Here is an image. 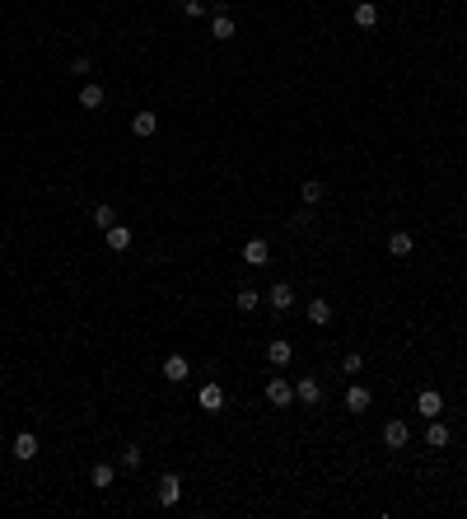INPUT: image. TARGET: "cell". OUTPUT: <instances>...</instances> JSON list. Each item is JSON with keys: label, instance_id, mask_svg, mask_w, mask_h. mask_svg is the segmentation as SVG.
I'll use <instances>...</instances> for the list:
<instances>
[{"label": "cell", "instance_id": "7a4b0ae2", "mask_svg": "<svg viewBox=\"0 0 467 519\" xmlns=\"http://www.w3.org/2000/svg\"><path fill=\"white\" fill-rule=\"evenodd\" d=\"M103 103H108V89H103L99 80H84V84H79V108H84V113H99Z\"/></svg>", "mask_w": 467, "mask_h": 519}, {"label": "cell", "instance_id": "d4e9b609", "mask_svg": "<svg viewBox=\"0 0 467 519\" xmlns=\"http://www.w3.org/2000/svg\"><path fill=\"white\" fill-rule=\"evenodd\" d=\"M365 370V356L360 351H346V361H341V374H360Z\"/></svg>", "mask_w": 467, "mask_h": 519}, {"label": "cell", "instance_id": "e0dca14e", "mask_svg": "<svg viewBox=\"0 0 467 519\" xmlns=\"http://www.w3.org/2000/svg\"><path fill=\"white\" fill-rule=\"evenodd\" d=\"M211 38H215V43H229V38H234V14L229 10L211 19Z\"/></svg>", "mask_w": 467, "mask_h": 519}, {"label": "cell", "instance_id": "ffe728a7", "mask_svg": "<svg viewBox=\"0 0 467 519\" xmlns=\"http://www.w3.org/2000/svg\"><path fill=\"white\" fill-rule=\"evenodd\" d=\"M257 305H262V295H257V290H253V285H243V290L234 295V309H238V314H253V309H257Z\"/></svg>", "mask_w": 467, "mask_h": 519}, {"label": "cell", "instance_id": "83f0119b", "mask_svg": "<svg viewBox=\"0 0 467 519\" xmlns=\"http://www.w3.org/2000/svg\"><path fill=\"white\" fill-rule=\"evenodd\" d=\"M290 229H300V234H304V229H313V215H309V206H304V211L295 215V220H290Z\"/></svg>", "mask_w": 467, "mask_h": 519}, {"label": "cell", "instance_id": "603a6c76", "mask_svg": "<svg viewBox=\"0 0 467 519\" xmlns=\"http://www.w3.org/2000/svg\"><path fill=\"white\" fill-rule=\"evenodd\" d=\"M356 23H360V28H374V23H378V5H374V0H360V5H356Z\"/></svg>", "mask_w": 467, "mask_h": 519}, {"label": "cell", "instance_id": "ba28073f", "mask_svg": "<svg viewBox=\"0 0 467 519\" xmlns=\"http://www.w3.org/2000/svg\"><path fill=\"white\" fill-rule=\"evenodd\" d=\"M262 305H271V309H276V314H285V309L295 305V290H290V281H276V285H271L267 295H262Z\"/></svg>", "mask_w": 467, "mask_h": 519}, {"label": "cell", "instance_id": "5b68a950", "mask_svg": "<svg viewBox=\"0 0 467 519\" xmlns=\"http://www.w3.org/2000/svg\"><path fill=\"white\" fill-rule=\"evenodd\" d=\"M290 361H295V346H290L285 337H271L267 342V365H271V370H285Z\"/></svg>", "mask_w": 467, "mask_h": 519}, {"label": "cell", "instance_id": "6da1fadb", "mask_svg": "<svg viewBox=\"0 0 467 519\" xmlns=\"http://www.w3.org/2000/svg\"><path fill=\"white\" fill-rule=\"evenodd\" d=\"M262 393H267L271 407H290V403H295V384H290V379H280V374H271Z\"/></svg>", "mask_w": 467, "mask_h": 519}, {"label": "cell", "instance_id": "52a82bcc", "mask_svg": "<svg viewBox=\"0 0 467 519\" xmlns=\"http://www.w3.org/2000/svg\"><path fill=\"white\" fill-rule=\"evenodd\" d=\"M10 454L19 463H33L38 459V435H33V430H19V435H14V444H10Z\"/></svg>", "mask_w": 467, "mask_h": 519}, {"label": "cell", "instance_id": "8fae6325", "mask_svg": "<svg viewBox=\"0 0 467 519\" xmlns=\"http://www.w3.org/2000/svg\"><path fill=\"white\" fill-rule=\"evenodd\" d=\"M197 403H201V412H220V407H224V388L215 384V379H211V384H201L197 388Z\"/></svg>", "mask_w": 467, "mask_h": 519}, {"label": "cell", "instance_id": "277c9868", "mask_svg": "<svg viewBox=\"0 0 467 519\" xmlns=\"http://www.w3.org/2000/svg\"><path fill=\"white\" fill-rule=\"evenodd\" d=\"M416 412H421L425 421H434L444 412V393H439V388H421V393H416Z\"/></svg>", "mask_w": 467, "mask_h": 519}, {"label": "cell", "instance_id": "2e32d148", "mask_svg": "<svg viewBox=\"0 0 467 519\" xmlns=\"http://www.w3.org/2000/svg\"><path fill=\"white\" fill-rule=\"evenodd\" d=\"M444 444H449V426L434 417L430 426H425V449H444Z\"/></svg>", "mask_w": 467, "mask_h": 519}, {"label": "cell", "instance_id": "9a60e30c", "mask_svg": "<svg viewBox=\"0 0 467 519\" xmlns=\"http://www.w3.org/2000/svg\"><path fill=\"white\" fill-rule=\"evenodd\" d=\"M112 482H117V468H112V463H94V468H89V486H99V491H108Z\"/></svg>", "mask_w": 467, "mask_h": 519}, {"label": "cell", "instance_id": "ac0fdd59", "mask_svg": "<svg viewBox=\"0 0 467 519\" xmlns=\"http://www.w3.org/2000/svg\"><path fill=\"white\" fill-rule=\"evenodd\" d=\"M412 248H416V239L407 234V229H397V234H388V253H392V258H407V253H412Z\"/></svg>", "mask_w": 467, "mask_h": 519}, {"label": "cell", "instance_id": "4316f807", "mask_svg": "<svg viewBox=\"0 0 467 519\" xmlns=\"http://www.w3.org/2000/svg\"><path fill=\"white\" fill-rule=\"evenodd\" d=\"M211 10V5H206V0H182V14H187V19H201V14Z\"/></svg>", "mask_w": 467, "mask_h": 519}, {"label": "cell", "instance_id": "9c48e42d", "mask_svg": "<svg viewBox=\"0 0 467 519\" xmlns=\"http://www.w3.org/2000/svg\"><path fill=\"white\" fill-rule=\"evenodd\" d=\"M243 262H248V267H267V262H271V244H267V239H248V244H243Z\"/></svg>", "mask_w": 467, "mask_h": 519}, {"label": "cell", "instance_id": "3957f363", "mask_svg": "<svg viewBox=\"0 0 467 519\" xmlns=\"http://www.w3.org/2000/svg\"><path fill=\"white\" fill-rule=\"evenodd\" d=\"M407 440H412V426H407L402 417L383 421V444H388V449H407Z\"/></svg>", "mask_w": 467, "mask_h": 519}, {"label": "cell", "instance_id": "f1b7e54d", "mask_svg": "<svg viewBox=\"0 0 467 519\" xmlns=\"http://www.w3.org/2000/svg\"><path fill=\"white\" fill-rule=\"evenodd\" d=\"M70 70H75V75H89L94 66H89V57H75V61H70Z\"/></svg>", "mask_w": 467, "mask_h": 519}, {"label": "cell", "instance_id": "484cf974", "mask_svg": "<svg viewBox=\"0 0 467 519\" xmlns=\"http://www.w3.org/2000/svg\"><path fill=\"white\" fill-rule=\"evenodd\" d=\"M122 463H126V468H141V463H145V449H141V444H126V449H122Z\"/></svg>", "mask_w": 467, "mask_h": 519}, {"label": "cell", "instance_id": "7402d4cb", "mask_svg": "<svg viewBox=\"0 0 467 519\" xmlns=\"http://www.w3.org/2000/svg\"><path fill=\"white\" fill-rule=\"evenodd\" d=\"M323 192H327L323 182H318V178H309V182H304V187H300V202H304V206H309V211H313V206L323 202Z\"/></svg>", "mask_w": 467, "mask_h": 519}, {"label": "cell", "instance_id": "30bf717a", "mask_svg": "<svg viewBox=\"0 0 467 519\" xmlns=\"http://www.w3.org/2000/svg\"><path fill=\"white\" fill-rule=\"evenodd\" d=\"M295 398H300L304 407H318V403H323V384H318L313 374H304L300 384H295Z\"/></svg>", "mask_w": 467, "mask_h": 519}, {"label": "cell", "instance_id": "7c38bea8", "mask_svg": "<svg viewBox=\"0 0 467 519\" xmlns=\"http://www.w3.org/2000/svg\"><path fill=\"white\" fill-rule=\"evenodd\" d=\"M369 403H374V393H369L365 384H351V388H346V412H356V417H360V412H369Z\"/></svg>", "mask_w": 467, "mask_h": 519}, {"label": "cell", "instance_id": "8992f818", "mask_svg": "<svg viewBox=\"0 0 467 519\" xmlns=\"http://www.w3.org/2000/svg\"><path fill=\"white\" fill-rule=\"evenodd\" d=\"M178 501H182V477L178 473H164V477H159V506H178Z\"/></svg>", "mask_w": 467, "mask_h": 519}, {"label": "cell", "instance_id": "44dd1931", "mask_svg": "<svg viewBox=\"0 0 467 519\" xmlns=\"http://www.w3.org/2000/svg\"><path fill=\"white\" fill-rule=\"evenodd\" d=\"M131 131L136 136H155L159 131V113H136L131 117Z\"/></svg>", "mask_w": 467, "mask_h": 519}, {"label": "cell", "instance_id": "5bb4252c", "mask_svg": "<svg viewBox=\"0 0 467 519\" xmlns=\"http://www.w3.org/2000/svg\"><path fill=\"white\" fill-rule=\"evenodd\" d=\"M103 234H108V248L112 253H126V248H131V225H122V220H117V225H112V229H103Z\"/></svg>", "mask_w": 467, "mask_h": 519}, {"label": "cell", "instance_id": "4fadbf2b", "mask_svg": "<svg viewBox=\"0 0 467 519\" xmlns=\"http://www.w3.org/2000/svg\"><path fill=\"white\" fill-rule=\"evenodd\" d=\"M187 374H192L187 356H178V351H173V356H168V361H164V379H168V384H182Z\"/></svg>", "mask_w": 467, "mask_h": 519}, {"label": "cell", "instance_id": "f546056e", "mask_svg": "<svg viewBox=\"0 0 467 519\" xmlns=\"http://www.w3.org/2000/svg\"><path fill=\"white\" fill-rule=\"evenodd\" d=\"M356 5H360V0H356Z\"/></svg>", "mask_w": 467, "mask_h": 519}, {"label": "cell", "instance_id": "cb8c5ba5", "mask_svg": "<svg viewBox=\"0 0 467 519\" xmlns=\"http://www.w3.org/2000/svg\"><path fill=\"white\" fill-rule=\"evenodd\" d=\"M94 225H99V229H112V225H117V211H112L108 202H103V206H94Z\"/></svg>", "mask_w": 467, "mask_h": 519}, {"label": "cell", "instance_id": "d6986e66", "mask_svg": "<svg viewBox=\"0 0 467 519\" xmlns=\"http://www.w3.org/2000/svg\"><path fill=\"white\" fill-rule=\"evenodd\" d=\"M309 323L313 327H327V323H332V305H327V300H309Z\"/></svg>", "mask_w": 467, "mask_h": 519}]
</instances>
